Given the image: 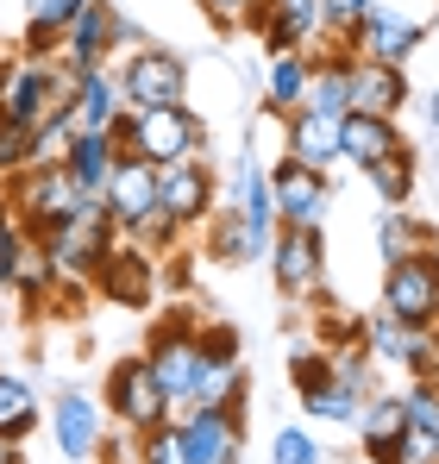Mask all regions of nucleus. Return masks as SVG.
I'll list each match as a JSON object with an SVG mask.
<instances>
[{"label":"nucleus","mask_w":439,"mask_h":464,"mask_svg":"<svg viewBox=\"0 0 439 464\" xmlns=\"http://www.w3.org/2000/svg\"><path fill=\"white\" fill-rule=\"evenodd\" d=\"M63 101H70V70H63V63H32V57H19V70H13L6 94H0V120L38 132Z\"/></svg>","instance_id":"obj_8"},{"label":"nucleus","mask_w":439,"mask_h":464,"mask_svg":"<svg viewBox=\"0 0 439 464\" xmlns=\"http://www.w3.org/2000/svg\"><path fill=\"white\" fill-rule=\"evenodd\" d=\"M157 208L176 220V227H208V214L220 208V182L201 157H182L170 169H157Z\"/></svg>","instance_id":"obj_10"},{"label":"nucleus","mask_w":439,"mask_h":464,"mask_svg":"<svg viewBox=\"0 0 439 464\" xmlns=\"http://www.w3.org/2000/svg\"><path fill=\"white\" fill-rule=\"evenodd\" d=\"M421 251H434V227L415 208H383V220H376V257L402 264V257H421Z\"/></svg>","instance_id":"obj_22"},{"label":"nucleus","mask_w":439,"mask_h":464,"mask_svg":"<svg viewBox=\"0 0 439 464\" xmlns=\"http://www.w3.org/2000/svg\"><path fill=\"white\" fill-rule=\"evenodd\" d=\"M145 364H151V377H157V389L170 395V408H189L195 383H201V320L189 308L157 320V333H151V345H145Z\"/></svg>","instance_id":"obj_3"},{"label":"nucleus","mask_w":439,"mask_h":464,"mask_svg":"<svg viewBox=\"0 0 439 464\" xmlns=\"http://www.w3.org/2000/svg\"><path fill=\"white\" fill-rule=\"evenodd\" d=\"M13 227V208H6V182H0V232Z\"/></svg>","instance_id":"obj_41"},{"label":"nucleus","mask_w":439,"mask_h":464,"mask_svg":"<svg viewBox=\"0 0 439 464\" xmlns=\"http://www.w3.org/2000/svg\"><path fill=\"white\" fill-rule=\"evenodd\" d=\"M270 464H320V440L301 433V427H283L270 440Z\"/></svg>","instance_id":"obj_32"},{"label":"nucleus","mask_w":439,"mask_h":464,"mask_svg":"<svg viewBox=\"0 0 439 464\" xmlns=\"http://www.w3.org/2000/svg\"><path fill=\"white\" fill-rule=\"evenodd\" d=\"M70 176L88 188V195H101L107 188V176H113V163H120V151H113V139L107 132H75V145H70Z\"/></svg>","instance_id":"obj_25"},{"label":"nucleus","mask_w":439,"mask_h":464,"mask_svg":"<svg viewBox=\"0 0 439 464\" xmlns=\"http://www.w3.org/2000/svg\"><path fill=\"white\" fill-rule=\"evenodd\" d=\"M139 464H189V446H182V420H163L139 433Z\"/></svg>","instance_id":"obj_29"},{"label":"nucleus","mask_w":439,"mask_h":464,"mask_svg":"<svg viewBox=\"0 0 439 464\" xmlns=\"http://www.w3.org/2000/svg\"><path fill=\"white\" fill-rule=\"evenodd\" d=\"M120 51V0H88L75 13L70 38H63V70L82 76V70H107V57Z\"/></svg>","instance_id":"obj_13"},{"label":"nucleus","mask_w":439,"mask_h":464,"mask_svg":"<svg viewBox=\"0 0 439 464\" xmlns=\"http://www.w3.org/2000/svg\"><path fill=\"white\" fill-rule=\"evenodd\" d=\"M25 163H32V132L0 120V182H6V176H19Z\"/></svg>","instance_id":"obj_33"},{"label":"nucleus","mask_w":439,"mask_h":464,"mask_svg":"<svg viewBox=\"0 0 439 464\" xmlns=\"http://www.w3.org/2000/svg\"><path fill=\"white\" fill-rule=\"evenodd\" d=\"M13 70H19V57H0V94H6V82H13Z\"/></svg>","instance_id":"obj_39"},{"label":"nucleus","mask_w":439,"mask_h":464,"mask_svg":"<svg viewBox=\"0 0 439 464\" xmlns=\"http://www.w3.org/2000/svg\"><path fill=\"white\" fill-rule=\"evenodd\" d=\"M88 289H94L101 302H120V308H151V295H157V257H151L145 245L120 238V245L101 257V270H94Z\"/></svg>","instance_id":"obj_11"},{"label":"nucleus","mask_w":439,"mask_h":464,"mask_svg":"<svg viewBox=\"0 0 439 464\" xmlns=\"http://www.w3.org/2000/svg\"><path fill=\"white\" fill-rule=\"evenodd\" d=\"M120 94L126 107H189V63L163 44H139L120 63Z\"/></svg>","instance_id":"obj_6"},{"label":"nucleus","mask_w":439,"mask_h":464,"mask_svg":"<svg viewBox=\"0 0 439 464\" xmlns=\"http://www.w3.org/2000/svg\"><path fill=\"white\" fill-rule=\"evenodd\" d=\"M182 446H189V464H239V452H245V408L195 401L182 414Z\"/></svg>","instance_id":"obj_12"},{"label":"nucleus","mask_w":439,"mask_h":464,"mask_svg":"<svg viewBox=\"0 0 439 464\" xmlns=\"http://www.w3.org/2000/svg\"><path fill=\"white\" fill-rule=\"evenodd\" d=\"M251 6H258V0H201V13H208L214 25H245Z\"/></svg>","instance_id":"obj_36"},{"label":"nucleus","mask_w":439,"mask_h":464,"mask_svg":"<svg viewBox=\"0 0 439 464\" xmlns=\"http://www.w3.org/2000/svg\"><path fill=\"white\" fill-rule=\"evenodd\" d=\"M44 414H51V440H57V452H63L70 464L101 452V401H94V395L63 389V395H57Z\"/></svg>","instance_id":"obj_16"},{"label":"nucleus","mask_w":439,"mask_h":464,"mask_svg":"<svg viewBox=\"0 0 439 464\" xmlns=\"http://www.w3.org/2000/svg\"><path fill=\"white\" fill-rule=\"evenodd\" d=\"M270 195H277V227H327V208H333L327 169H307L295 157H277L270 163Z\"/></svg>","instance_id":"obj_9"},{"label":"nucleus","mask_w":439,"mask_h":464,"mask_svg":"<svg viewBox=\"0 0 439 464\" xmlns=\"http://www.w3.org/2000/svg\"><path fill=\"white\" fill-rule=\"evenodd\" d=\"M201 232H208L201 245H208V257H214V264H251V257H270V238L251 227L232 201H220Z\"/></svg>","instance_id":"obj_19"},{"label":"nucleus","mask_w":439,"mask_h":464,"mask_svg":"<svg viewBox=\"0 0 439 464\" xmlns=\"http://www.w3.org/2000/svg\"><path fill=\"white\" fill-rule=\"evenodd\" d=\"M427 32H434V25H421V19H402V13L370 6L365 19H358L352 51H358V57H376V63H408V57L427 44Z\"/></svg>","instance_id":"obj_14"},{"label":"nucleus","mask_w":439,"mask_h":464,"mask_svg":"<svg viewBox=\"0 0 439 464\" xmlns=\"http://www.w3.org/2000/svg\"><path fill=\"white\" fill-rule=\"evenodd\" d=\"M358 408H365V395H358V389H346L339 377H327V383L301 389V414H307V420H333V427H352V420H358Z\"/></svg>","instance_id":"obj_26"},{"label":"nucleus","mask_w":439,"mask_h":464,"mask_svg":"<svg viewBox=\"0 0 439 464\" xmlns=\"http://www.w3.org/2000/svg\"><path fill=\"white\" fill-rule=\"evenodd\" d=\"M301 88H307V57L301 51H283L264 63V113H283L289 120L301 107Z\"/></svg>","instance_id":"obj_24"},{"label":"nucleus","mask_w":439,"mask_h":464,"mask_svg":"<svg viewBox=\"0 0 439 464\" xmlns=\"http://www.w3.org/2000/svg\"><path fill=\"white\" fill-rule=\"evenodd\" d=\"M120 44H132V51H139V44H151V38H145V25H139L132 13H120Z\"/></svg>","instance_id":"obj_37"},{"label":"nucleus","mask_w":439,"mask_h":464,"mask_svg":"<svg viewBox=\"0 0 439 464\" xmlns=\"http://www.w3.org/2000/svg\"><path fill=\"white\" fill-rule=\"evenodd\" d=\"M107 414L139 440V433H151V427H163L170 420V395L157 389V377H151V364H145V352L139 358H120L113 371H107Z\"/></svg>","instance_id":"obj_5"},{"label":"nucleus","mask_w":439,"mask_h":464,"mask_svg":"<svg viewBox=\"0 0 439 464\" xmlns=\"http://www.w3.org/2000/svg\"><path fill=\"white\" fill-rule=\"evenodd\" d=\"M38 414H44V401H38V389L25 383V377H13V371H0V433H13V440H25V433L38 427Z\"/></svg>","instance_id":"obj_27"},{"label":"nucleus","mask_w":439,"mask_h":464,"mask_svg":"<svg viewBox=\"0 0 439 464\" xmlns=\"http://www.w3.org/2000/svg\"><path fill=\"white\" fill-rule=\"evenodd\" d=\"M383 314L402 326H439V251L383 264Z\"/></svg>","instance_id":"obj_7"},{"label":"nucleus","mask_w":439,"mask_h":464,"mask_svg":"<svg viewBox=\"0 0 439 464\" xmlns=\"http://www.w3.org/2000/svg\"><path fill=\"white\" fill-rule=\"evenodd\" d=\"M408 101H415V88H408V70H402V63L352 57V107H358V113H383V120H395Z\"/></svg>","instance_id":"obj_17"},{"label":"nucleus","mask_w":439,"mask_h":464,"mask_svg":"<svg viewBox=\"0 0 439 464\" xmlns=\"http://www.w3.org/2000/svg\"><path fill=\"white\" fill-rule=\"evenodd\" d=\"M113 151L120 157H145L157 169L182 163V157H201L208 145V120L195 107H126L113 126H107Z\"/></svg>","instance_id":"obj_1"},{"label":"nucleus","mask_w":439,"mask_h":464,"mask_svg":"<svg viewBox=\"0 0 439 464\" xmlns=\"http://www.w3.org/2000/svg\"><path fill=\"white\" fill-rule=\"evenodd\" d=\"M283 132H289L295 163H307V169H333L339 163V120H320V113L295 107L289 120H283Z\"/></svg>","instance_id":"obj_21"},{"label":"nucleus","mask_w":439,"mask_h":464,"mask_svg":"<svg viewBox=\"0 0 439 464\" xmlns=\"http://www.w3.org/2000/svg\"><path fill=\"white\" fill-rule=\"evenodd\" d=\"M270 283H277L283 302H314L327 289V227H277Z\"/></svg>","instance_id":"obj_4"},{"label":"nucleus","mask_w":439,"mask_h":464,"mask_svg":"<svg viewBox=\"0 0 439 464\" xmlns=\"http://www.w3.org/2000/svg\"><path fill=\"white\" fill-rule=\"evenodd\" d=\"M126 238H132V245H145V251H176V245H182V227H176L163 208H151V214L126 232Z\"/></svg>","instance_id":"obj_30"},{"label":"nucleus","mask_w":439,"mask_h":464,"mask_svg":"<svg viewBox=\"0 0 439 464\" xmlns=\"http://www.w3.org/2000/svg\"><path fill=\"white\" fill-rule=\"evenodd\" d=\"M70 107L82 132H107L120 113H126V94H120V76L113 70H82L70 76Z\"/></svg>","instance_id":"obj_20"},{"label":"nucleus","mask_w":439,"mask_h":464,"mask_svg":"<svg viewBox=\"0 0 439 464\" xmlns=\"http://www.w3.org/2000/svg\"><path fill=\"white\" fill-rule=\"evenodd\" d=\"M327 377H333V352H327V345H320V352H314V345L289 352V383H295V395H301V389H314V383H327Z\"/></svg>","instance_id":"obj_31"},{"label":"nucleus","mask_w":439,"mask_h":464,"mask_svg":"<svg viewBox=\"0 0 439 464\" xmlns=\"http://www.w3.org/2000/svg\"><path fill=\"white\" fill-rule=\"evenodd\" d=\"M88 201H94V195H88V188L70 176V163H25L19 176H6V208H13V227L32 232V238L70 227Z\"/></svg>","instance_id":"obj_2"},{"label":"nucleus","mask_w":439,"mask_h":464,"mask_svg":"<svg viewBox=\"0 0 439 464\" xmlns=\"http://www.w3.org/2000/svg\"><path fill=\"white\" fill-rule=\"evenodd\" d=\"M19 245H25V232H19V227L0 232V289H13V276H19Z\"/></svg>","instance_id":"obj_35"},{"label":"nucleus","mask_w":439,"mask_h":464,"mask_svg":"<svg viewBox=\"0 0 439 464\" xmlns=\"http://www.w3.org/2000/svg\"><path fill=\"white\" fill-rule=\"evenodd\" d=\"M408 139H402V126L395 120H383V113H346L339 120V163H352V169H370V163H383L389 151H402Z\"/></svg>","instance_id":"obj_18"},{"label":"nucleus","mask_w":439,"mask_h":464,"mask_svg":"<svg viewBox=\"0 0 439 464\" xmlns=\"http://www.w3.org/2000/svg\"><path fill=\"white\" fill-rule=\"evenodd\" d=\"M201 352L208 358H239V333L220 326V320H201Z\"/></svg>","instance_id":"obj_34"},{"label":"nucleus","mask_w":439,"mask_h":464,"mask_svg":"<svg viewBox=\"0 0 439 464\" xmlns=\"http://www.w3.org/2000/svg\"><path fill=\"white\" fill-rule=\"evenodd\" d=\"M365 182H370V195H376L383 208H408L415 188H421V151H415V145L389 151L383 163H370V169H365Z\"/></svg>","instance_id":"obj_23"},{"label":"nucleus","mask_w":439,"mask_h":464,"mask_svg":"<svg viewBox=\"0 0 439 464\" xmlns=\"http://www.w3.org/2000/svg\"><path fill=\"white\" fill-rule=\"evenodd\" d=\"M25 440H13V433H0V464H25V452H19Z\"/></svg>","instance_id":"obj_38"},{"label":"nucleus","mask_w":439,"mask_h":464,"mask_svg":"<svg viewBox=\"0 0 439 464\" xmlns=\"http://www.w3.org/2000/svg\"><path fill=\"white\" fill-rule=\"evenodd\" d=\"M365 464H376V459H365Z\"/></svg>","instance_id":"obj_42"},{"label":"nucleus","mask_w":439,"mask_h":464,"mask_svg":"<svg viewBox=\"0 0 439 464\" xmlns=\"http://www.w3.org/2000/svg\"><path fill=\"white\" fill-rule=\"evenodd\" d=\"M75 132H82V126H75V107L63 101V107H57V113L32 132V163H63V157H70V145H75Z\"/></svg>","instance_id":"obj_28"},{"label":"nucleus","mask_w":439,"mask_h":464,"mask_svg":"<svg viewBox=\"0 0 439 464\" xmlns=\"http://www.w3.org/2000/svg\"><path fill=\"white\" fill-rule=\"evenodd\" d=\"M427 126H434V132H439V88H434V94H427Z\"/></svg>","instance_id":"obj_40"},{"label":"nucleus","mask_w":439,"mask_h":464,"mask_svg":"<svg viewBox=\"0 0 439 464\" xmlns=\"http://www.w3.org/2000/svg\"><path fill=\"white\" fill-rule=\"evenodd\" d=\"M101 201H107L113 227L132 232L151 208H157V163H145V157H120L113 176H107V188H101Z\"/></svg>","instance_id":"obj_15"}]
</instances>
